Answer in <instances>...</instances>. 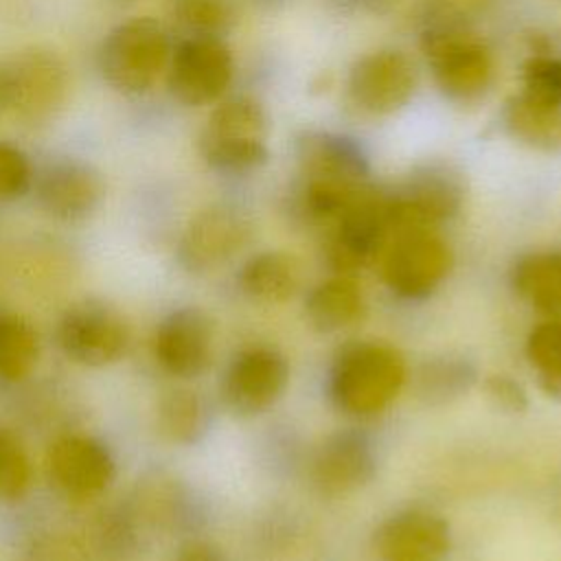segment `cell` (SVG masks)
<instances>
[{
  "instance_id": "cell-1",
  "label": "cell",
  "mask_w": 561,
  "mask_h": 561,
  "mask_svg": "<svg viewBox=\"0 0 561 561\" xmlns=\"http://www.w3.org/2000/svg\"><path fill=\"white\" fill-rule=\"evenodd\" d=\"M294 206L302 221L327 228L370 182L362 147L340 134L307 129L296 138Z\"/></svg>"
},
{
  "instance_id": "cell-2",
  "label": "cell",
  "mask_w": 561,
  "mask_h": 561,
  "mask_svg": "<svg viewBox=\"0 0 561 561\" xmlns=\"http://www.w3.org/2000/svg\"><path fill=\"white\" fill-rule=\"evenodd\" d=\"M405 379L401 351L383 342H353L331 364L329 397L346 414L373 416L397 399Z\"/></svg>"
},
{
  "instance_id": "cell-3",
  "label": "cell",
  "mask_w": 561,
  "mask_h": 561,
  "mask_svg": "<svg viewBox=\"0 0 561 561\" xmlns=\"http://www.w3.org/2000/svg\"><path fill=\"white\" fill-rule=\"evenodd\" d=\"M171 42L153 18H131L103 37L99 46V72L121 94H145L167 70Z\"/></svg>"
},
{
  "instance_id": "cell-4",
  "label": "cell",
  "mask_w": 561,
  "mask_h": 561,
  "mask_svg": "<svg viewBox=\"0 0 561 561\" xmlns=\"http://www.w3.org/2000/svg\"><path fill=\"white\" fill-rule=\"evenodd\" d=\"M267 116L252 96H230L221 101L199 134L204 162L226 175L256 171L267 160Z\"/></svg>"
},
{
  "instance_id": "cell-5",
  "label": "cell",
  "mask_w": 561,
  "mask_h": 561,
  "mask_svg": "<svg viewBox=\"0 0 561 561\" xmlns=\"http://www.w3.org/2000/svg\"><path fill=\"white\" fill-rule=\"evenodd\" d=\"M392 237L388 193L368 184L329 226L324 259L333 274L355 276L381 259Z\"/></svg>"
},
{
  "instance_id": "cell-6",
  "label": "cell",
  "mask_w": 561,
  "mask_h": 561,
  "mask_svg": "<svg viewBox=\"0 0 561 561\" xmlns=\"http://www.w3.org/2000/svg\"><path fill=\"white\" fill-rule=\"evenodd\" d=\"M465 195V178L454 164L432 160L414 167L388 193L392 234L410 228H436L458 215Z\"/></svg>"
},
{
  "instance_id": "cell-7",
  "label": "cell",
  "mask_w": 561,
  "mask_h": 561,
  "mask_svg": "<svg viewBox=\"0 0 561 561\" xmlns=\"http://www.w3.org/2000/svg\"><path fill=\"white\" fill-rule=\"evenodd\" d=\"M379 263L381 278L394 296L421 300L449 276L454 254L434 228H410L390 237Z\"/></svg>"
},
{
  "instance_id": "cell-8",
  "label": "cell",
  "mask_w": 561,
  "mask_h": 561,
  "mask_svg": "<svg viewBox=\"0 0 561 561\" xmlns=\"http://www.w3.org/2000/svg\"><path fill=\"white\" fill-rule=\"evenodd\" d=\"M423 50L438 88L456 101L482 94L493 75L489 48L462 24L434 22L423 33Z\"/></svg>"
},
{
  "instance_id": "cell-9",
  "label": "cell",
  "mask_w": 561,
  "mask_h": 561,
  "mask_svg": "<svg viewBox=\"0 0 561 561\" xmlns=\"http://www.w3.org/2000/svg\"><path fill=\"white\" fill-rule=\"evenodd\" d=\"M11 112L26 125L39 127L57 118L66 105L70 79L64 59L42 46L15 53L7 64Z\"/></svg>"
},
{
  "instance_id": "cell-10",
  "label": "cell",
  "mask_w": 561,
  "mask_h": 561,
  "mask_svg": "<svg viewBox=\"0 0 561 561\" xmlns=\"http://www.w3.org/2000/svg\"><path fill=\"white\" fill-rule=\"evenodd\" d=\"M232 55L221 37L188 35L182 39L167 66V85L182 105H206L217 101L232 81Z\"/></svg>"
},
{
  "instance_id": "cell-11",
  "label": "cell",
  "mask_w": 561,
  "mask_h": 561,
  "mask_svg": "<svg viewBox=\"0 0 561 561\" xmlns=\"http://www.w3.org/2000/svg\"><path fill=\"white\" fill-rule=\"evenodd\" d=\"M250 237L252 221L241 208L210 204L186 224L178 243V261L191 274H206L239 254Z\"/></svg>"
},
{
  "instance_id": "cell-12",
  "label": "cell",
  "mask_w": 561,
  "mask_h": 561,
  "mask_svg": "<svg viewBox=\"0 0 561 561\" xmlns=\"http://www.w3.org/2000/svg\"><path fill=\"white\" fill-rule=\"evenodd\" d=\"M289 381L287 359L270 346H252L232 357L221 377V401L237 416L270 410Z\"/></svg>"
},
{
  "instance_id": "cell-13",
  "label": "cell",
  "mask_w": 561,
  "mask_h": 561,
  "mask_svg": "<svg viewBox=\"0 0 561 561\" xmlns=\"http://www.w3.org/2000/svg\"><path fill=\"white\" fill-rule=\"evenodd\" d=\"M61 351L77 364L103 368L118 362L127 348V329L116 311L99 302L72 305L59 320Z\"/></svg>"
},
{
  "instance_id": "cell-14",
  "label": "cell",
  "mask_w": 561,
  "mask_h": 561,
  "mask_svg": "<svg viewBox=\"0 0 561 561\" xmlns=\"http://www.w3.org/2000/svg\"><path fill=\"white\" fill-rule=\"evenodd\" d=\"M412 61L399 50H377L359 57L348 75V96L366 114L388 116L414 94Z\"/></svg>"
},
{
  "instance_id": "cell-15",
  "label": "cell",
  "mask_w": 561,
  "mask_h": 561,
  "mask_svg": "<svg viewBox=\"0 0 561 561\" xmlns=\"http://www.w3.org/2000/svg\"><path fill=\"white\" fill-rule=\"evenodd\" d=\"M116 465L110 449L83 434L59 436L48 449V476L72 500H92L114 480Z\"/></svg>"
},
{
  "instance_id": "cell-16",
  "label": "cell",
  "mask_w": 561,
  "mask_h": 561,
  "mask_svg": "<svg viewBox=\"0 0 561 561\" xmlns=\"http://www.w3.org/2000/svg\"><path fill=\"white\" fill-rule=\"evenodd\" d=\"M103 195V175L85 160H53L35 178V197L39 206L59 221L88 219L99 208Z\"/></svg>"
},
{
  "instance_id": "cell-17",
  "label": "cell",
  "mask_w": 561,
  "mask_h": 561,
  "mask_svg": "<svg viewBox=\"0 0 561 561\" xmlns=\"http://www.w3.org/2000/svg\"><path fill=\"white\" fill-rule=\"evenodd\" d=\"M373 548L381 561H443L451 550V528L438 513L405 508L375 528Z\"/></svg>"
},
{
  "instance_id": "cell-18",
  "label": "cell",
  "mask_w": 561,
  "mask_h": 561,
  "mask_svg": "<svg viewBox=\"0 0 561 561\" xmlns=\"http://www.w3.org/2000/svg\"><path fill=\"white\" fill-rule=\"evenodd\" d=\"M213 322L197 307L171 311L156 329L153 355L160 368L180 379H193L213 362Z\"/></svg>"
},
{
  "instance_id": "cell-19",
  "label": "cell",
  "mask_w": 561,
  "mask_h": 561,
  "mask_svg": "<svg viewBox=\"0 0 561 561\" xmlns=\"http://www.w3.org/2000/svg\"><path fill=\"white\" fill-rule=\"evenodd\" d=\"M375 471L377 458L368 436L357 430H340L320 443L309 473L322 495H346L366 486Z\"/></svg>"
},
{
  "instance_id": "cell-20",
  "label": "cell",
  "mask_w": 561,
  "mask_h": 561,
  "mask_svg": "<svg viewBox=\"0 0 561 561\" xmlns=\"http://www.w3.org/2000/svg\"><path fill=\"white\" fill-rule=\"evenodd\" d=\"M300 280L302 270L298 259L283 250H265L250 256L237 274L241 294L259 305H283L291 300Z\"/></svg>"
},
{
  "instance_id": "cell-21",
  "label": "cell",
  "mask_w": 561,
  "mask_h": 561,
  "mask_svg": "<svg viewBox=\"0 0 561 561\" xmlns=\"http://www.w3.org/2000/svg\"><path fill=\"white\" fill-rule=\"evenodd\" d=\"M366 311V300L355 276L333 274L318 283L305 300V318L318 333H337L355 324Z\"/></svg>"
},
{
  "instance_id": "cell-22",
  "label": "cell",
  "mask_w": 561,
  "mask_h": 561,
  "mask_svg": "<svg viewBox=\"0 0 561 561\" xmlns=\"http://www.w3.org/2000/svg\"><path fill=\"white\" fill-rule=\"evenodd\" d=\"M511 287L541 316H561V252H530L517 259Z\"/></svg>"
},
{
  "instance_id": "cell-23",
  "label": "cell",
  "mask_w": 561,
  "mask_h": 561,
  "mask_svg": "<svg viewBox=\"0 0 561 561\" xmlns=\"http://www.w3.org/2000/svg\"><path fill=\"white\" fill-rule=\"evenodd\" d=\"M127 511L149 528L173 530L186 519L188 497L175 478L167 473H147L138 480Z\"/></svg>"
},
{
  "instance_id": "cell-24",
  "label": "cell",
  "mask_w": 561,
  "mask_h": 561,
  "mask_svg": "<svg viewBox=\"0 0 561 561\" xmlns=\"http://www.w3.org/2000/svg\"><path fill=\"white\" fill-rule=\"evenodd\" d=\"M502 121L504 129L517 142L546 153L561 151V105L539 103L524 94H515L506 101Z\"/></svg>"
},
{
  "instance_id": "cell-25",
  "label": "cell",
  "mask_w": 561,
  "mask_h": 561,
  "mask_svg": "<svg viewBox=\"0 0 561 561\" xmlns=\"http://www.w3.org/2000/svg\"><path fill=\"white\" fill-rule=\"evenodd\" d=\"M478 379L476 366L462 355L425 359L414 373V392L427 405H445L465 397Z\"/></svg>"
},
{
  "instance_id": "cell-26",
  "label": "cell",
  "mask_w": 561,
  "mask_h": 561,
  "mask_svg": "<svg viewBox=\"0 0 561 561\" xmlns=\"http://www.w3.org/2000/svg\"><path fill=\"white\" fill-rule=\"evenodd\" d=\"M156 425L169 443L195 445L210 427V408L199 392L175 388L158 401Z\"/></svg>"
},
{
  "instance_id": "cell-27",
  "label": "cell",
  "mask_w": 561,
  "mask_h": 561,
  "mask_svg": "<svg viewBox=\"0 0 561 561\" xmlns=\"http://www.w3.org/2000/svg\"><path fill=\"white\" fill-rule=\"evenodd\" d=\"M39 357V337L28 320L0 313V381L26 379Z\"/></svg>"
},
{
  "instance_id": "cell-28",
  "label": "cell",
  "mask_w": 561,
  "mask_h": 561,
  "mask_svg": "<svg viewBox=\"0 0 561 561\" xmlns=\"http://www.w3.org/2000/svg\"><path fill=\"white\" fill-rule=\"evenodd\" d=\"M526 357L541 392L561 401V316L541 320L528 333Z\"/></svg>"
},
{
  "instance_id": "cell-29",
  "label": "cell",
  "mask_w": 561,
  "mask_h": 561,
  "mask_svg": "<svg viewBox=\"0 0 561 561\" xmlns=\"http://www.w3.org/2000/svg\"><path fill=\"white\" fill-rule=\"evenodd\" d=\"M173 18L188 35L221 37L234 22L230 0H173Z\"/></svg>"
},
{
  "instance_id": "cell-30",
  "label": "cell",
  "mask_w": 561,
  "mask_h": 561,
  "mask_svg": "<svg viewBox=\"0 0 561 561\" xmlns=\"http://www.w3.org/2000/svg\"><path fill=\"white\" fill-rule=\"evenodd\" d=\"M33 482L31 458L18 436L0 430V500H22Z\"/></svg>"
},
{
  "instance_id": "cell-31",
  "label": "cell",
  "mask_w": 561,
  "mask_h": 561,
  "mask_svg": "<svg viewBox=\"0 0 561 561\" xmlns=\"http://www.w3.org/2000/svg\"><path fill=\"white\" fill-rule=\"evenodd\" d=\"M524 96L561 105V59L552 55H533L522 66V92Z\"/></svg>"
},
{
  "instance_id": "cell-32",
  "label": "cell",
  "mask_w": 561,
  "mask_h": 561,
  "mask_svg": "<svg viewBox=\"0 0 561 561\" xmlns=\"http://www.w3.org/2000/svg\"><path fill=\"white\" fill-rule=\"evenodd\" d=\"M33 186V169L22 149L0 142V202L22 197Z\"/></svg>"
},
{
  "instance_id": "cell-33",
  "label": "cell",
  "mask_w": 561,
  "mask_h": 561,
  "mask_svg": "<svg viewBox=\"0 0 561 561\" xmlns=\"http://www.w3.org/2000/svg\"><path fill=\"white\" fill-rule=\"evenodd\" d=\"M484 394L489 399V403L504 414H524L528 410V392L526 388L513 379L511 375L504 373H495L489 375L482 383Z\"/></svg>"
},
{
  "instance_id": "cell-34",
  "label": "cell",
  "mask_w": 561,
  "mask_h": 561,
  "mask_svg": "<svg viewBox=\"0 0 561 561\" xmlns=\"http://www.w3.org/2000/svg\"><path fill=\"white\" fill-rule=\"evenodd\" d=\"M489 2L491 0H434V11L438 13L436 22L460 24L465 15L484 9Z\"/></svg>"
},
{
  "instance_id": "cell-35",
  "label": "cell",
  "mask_w": 561,
  "mask_h": 561,
  "mask_svg": "<svg viewBox=\"0 0 561 561\" xmlns=\"http://www.w3.org/2000/svg\"><path fill=\"white\" fill-rule=\"evenodd\" d=\"M173 561H226V557L215 543L195 539V541L184 543L178 550V554L173 557Z\"/></svg>"
},
{
  "instance_id": "cell-36",
  "label": "cell",
  "mask_w": 561,
  "mask_h": 561,
  "mask_svg": "<svg viewBox=\"0 0 561 561\" xmlns=\"http://www.w3.org/2000/svg\"><path fill=\"white\" fill-rule=\"evenodd\" d=\"M340 7L351 11H366V13H386L397 0H335Z\"/></svg>"
},
{
  "instance_id": "cell-37",
  "label": "cell",
  "mask_w": 561,
  "mask_h": 561,
  "mask_svg": "<svg viewBox=\"0 0 561 561\" xmlns=\"http://www.w3.org/2000/svg\"><path fill=\"white\" fill-rule=\"evenodd\" d=\"M11 110V94H9V77L4 64H0V116Z\"/></svg>"
},
{
  "instance_id": "cell-38",
  "label": "cell",
  "mask_w": 561,
  "mask_h": 561,
  "mask_svg": "<svg viewBox=\"0 0 561 561\" xmlns=\"http://www.w3.org/2000/svg\"><path fill=\"white\" fill-rule=\"evenodd\" d=\"M107 2H112V4H116V7H127V4H134L136 0H107Z\"/></svg>"
}]
</instances>
